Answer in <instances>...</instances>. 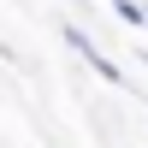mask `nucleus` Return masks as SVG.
Here are the masks:
<instances>
[{
  "mask_svg": "<svg viewBox=\"0 0 148 148\" xmlns=\"http://www.w3.org/2000/svg\"><path fill=\"white\" fill-rule=\"evenodd\" d=\"M59 42H65V47H71V53H77V59H83V65H89V71H95L101 83H113V89L125 83V71H119V59H107L101 47H95V36L83 30V24H59Z\"/></svg>",
  "mask_w": 148,
  "mask_h": 148,
  "instance_id": "f257e3e1",
  "label": "nucleus"
},
{
  "mask_svg": "<svg viewBox=\"0 0 148 148\" xmlns=\"http://www.w3.org/2000/svg\"><path fill=\"white\" fill-rule=\"evenodd\" d=\"M113 12L130 24V30H148V0H113Z\"/></svg>",
  "mask_w": 148,
  "mask_h": 148,
  "instance_id": "f03ea898",
  "label": "nucleus"
},
{
  "mask_svg": "<svg viewBox=\"0 0 148 148\" xmlns=\"http://www.w3.org/2000/svg\"><path fill=\"white\" fill-rule=\"evenodd\" d=\"M136 65H142V71H148V47H142V53H136Z\"/></svg>",
  "mask_w": 148,
  "mask_h": 148,
  "instance_id": "7ed1b4c3",
  "label": "nucleus"
}]
</instances>
